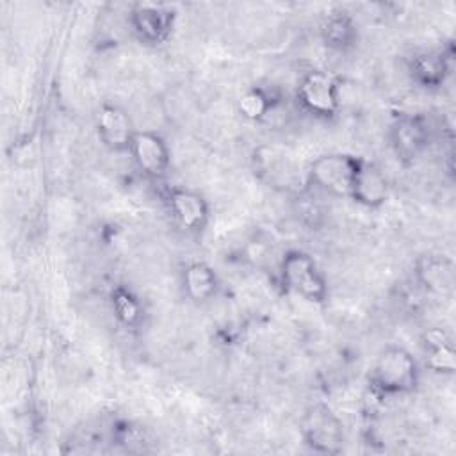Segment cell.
<instances>
[{"label":"cell","instance_id":"cell-16","mask_svg":"<svg viewBox=\"0 0 456 456\" xmlns=\"http://www.w3.org/2000/svg\"><path fill=\"white\" fill-rule=\"evenodd\" d=\"M422 347L426 351V365L436 374H454L456 353L451 337L442 328H429L422 333Z\"/></svg>","mask_w":456,"mask_h":456},{"label":"cell","instance_id":"cell-15","mask_svg":"<svg viewBox=\"0 0 456 456\" xmlns=\"http://www.w3.org/2000/svg\"><path fill=\"white\" fill-rule=\"evenodd\" d=\"M319 36L326 48L333 52H347L358 41V25L346 11H333L321 21Z\"/></svg>","mask_w":456,"mask_h":456},{"label":"cell","instance_id":"cell-6","mask_svg":"<svg viewBox=\"0 0 456 456\" xmlns=\"http://www.w3.org/2000/svg\"><path fill=\"white\" fill-rule=\"evenodd\" d=\"M296 98L306 114L319 119H331L340 109L338 82L322 69H310L301 77Z\"/></svg>","mask_w":456,"mask_h":456},{"label":"cell","instance_id":"cell-2","mask_svg":"<svg viewBox=\"0 0 456 456\" xmlns=\"http://www.w3.org/2000/svg\"><path fill=\"white\" fill-rule=\"evenodd\" d=\"M278 274L287 292L315 305L328 299V280L310 253L303 249L285 251L280 260Z\"/></svg>","mask_w":456,"mask_h":456},{"label":"cell","instance_id":"cell-4","mask_svg":"<svg viewBox=\"0 0 456 456\" xmlns=\"http://www.w3.org/2000/svg\"><path fill=\"white\" fill-rule=\"evenodd\" d=\"M299 433L305 445L314 452L338 454L344 449V424L328 404H312L301 419Z\"/></svg>","mask_w":456,"mask_h":456},{"label":"cell","instance_id":"cell-5","mask_svg":"<svg viewBox=\"0 0 456 456\" xmlns=\"http://www.w3.org/2000/svg\"><path fill=\"white\" fill-rule=\"evenodd\" d=\"M433 130L422 114H397L388 128V142L397 162L415 164L429 148Z\"/></svg>","mask_w":456,"mask_h":456},{"label":"cell","instance_id":"cell-10","mask_svg":"<svg viewBox=\"0 0 456 456\" xmlns=\"http://www.w3.org/2000/svg\"><path fill=\"white\" fill-rule=\"evenodd\" d=\"M137 128L130 114L116 103H103L96 112V134L100 142L114 153H128Z\"/></svg>","mask_w":456,"mask_h":456},{"label":"cell","instance_id":"cell-3","mask_svg":"<svg viewBox=\"0 0 456 456\" xmlns=\"http://www.w3.org/2000/svg\"><path fill=\"white\" fill-rule=\"evenodd\" d=\"M360 162L362 157L351 153H322L312 160L308 167V182L330 196L349 198Z\"/></svg>","mask_w":456,"mask_h":456},{"label":"cell","instance_id":"cell-13","mask_svg":"<svg viewBox=\"0 0 456 456\" xmlns=\"http://www.w3.org/2000/svg\"><path fill=\"white\" fill-rule=\"evenodd\" d=\"M182 289L189 301L205 305L219 292V276L212 265L201 260L189 262L182 271Z\"/></svg>","mask_w":456,"mask_h":456},{"label":"cell","instance_id":"cell-17","mask_svg":"<svg viewBox=\"0 0 456 456\" xmlns=\"http://www.w3.org/2000/svg\"><path fill=\"white\" fill-rule=\"evenodd\" d=\"M276 107L274 96L262 86H251L244 89L237 98V112L253 123L265 119Z\"/></svg>","mask_w":456,"mask_h":456},{"label":"cell","instance_id":"cell-8","mask_svg":"<svg viewBox=\"0 0 456 456\" xmlns=\"http://www.w3.org/2000/svg\"><path fill=\"white\" fill-rule=\"evenodd\" d=\"M176 14L171 7L137 4L128 12V27L139 43L148 46L164 45L175 28Z\"/></svg>","mask_w":456,"mask_h":456},{"label":"cell","instance_id":"cell-14","mask_svg":"<svg viewBox=\"0 0 456 456\" xmlns=\"http://www.w3.org/2000/svg\"><path fill=\"white\" fill-rule=\"evenodd\" d=\"M417 281L433 294H449L454 287V262L445 255H424L415 264Z\"/></svg>","mask_w":456,"mask_h":456},{"label":"cell","instance_id":"cell-7","mask_svg":"<svg viewBox=\"0 0 456 456\" xmlns=\"http://www.w3.org/2000/svg\"><path fill=\"white\" fill-rule=\"evenodd\" d=\"M164 205L175 224L187 233H201L210 221V205L207 198L189 187H167L164 191Z\"/></svg>","mask_w":456,"mask_h":456},{"label":"cell","instance_id":"cell-18","mask_svg":"<svg viewBox=\"0 0 456 456\" xmlns=\"http://www.w3.org/2000/svg\"><path fill=\"white\" fill-rule=\"evenodd\" d=\"M110 310L116 321L125 328H135L142 321V303L125 285H116L109 296Z\"/></svg>","mask_w":456,"mask_h":456},{"label":"cell","instance_id":"cell-11","mask_svg":"<svg viewBox=\"0 0 456 456\" xmlns=\"http://www.w3.org/2000/svg\"><path fill=\"white\" fill-rule=\"evenodd\" d=\"M390 196V182L387 175L374 164L362 159L351 189V200L363 208H381Z\"/></svg>","mask_w":456,"mask_h":456},{"label":"cell","instance_id":"cell-12","mask_svg":"<svg viewBox=\"0 0 456 456\" xmlns=\"http://www.w3.org/2000/svg\"><path fill=\"white\" fill-rule=\"evenodd\" d=\"M451 73L449 57L440 50L417 52L408 61V75L413 84L426 91L440 89Z\"/></svg>","mask_w":456,"mask_h":456},{"label":"cell","instance_id":"cell-9","mask_svg":"<svg viewBox=\"0 0 456 456\" xmlns=\"http://www.w3.org/2000/svg\"><path fill=\"white\" fill-rule=\"evenodd\" d=\"M128 155L135 167L150 180H162L171 166V150L166 139L155 130H137Z\"/></svg>","mask_w":456,"mask_h":456},{"label":"cell","instance_id":"cell-1","mask_svg":"<svg viewBox=\"0 0 456 456\" xmlns=\"http://www.w3.org/2000/svg\"><path fill=\"white\" fill-rule=\"evenodd\" d=\"M419 381V362L403 346L383 347L369 369V387L379 397L408 395L417 390Z\"/></svg>","mask_w":456,"mask_h":456}]
</instances>
